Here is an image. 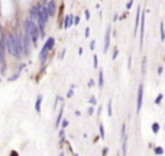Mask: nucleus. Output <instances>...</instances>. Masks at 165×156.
Instances as JSON below:
<instances>
[{
	"label": "nucleus",
	"instance_id": "nucleus-14",
	"mask_svg": "<svg viewBox=\"0 0 165 156\" xmlns=\"http://www.w3.org/2000/svg\"><path fill=\"white\" fill-rule=\"evenodd\" d=\"M122 153L123 155L127 153V137H126V134L123 136V149H122Z\"/></svg>",
	"mask_w": 165,
	"mask_h": 156
},
{
	"label": "nucleus",
	"instance_id": "nucleus-25",
	"mask_svg": "<svg viewBox=\"0 0 165 156\" xmlns=\"http://www.w3.org/2000/svg\"><path fill=\"white\" fill-rule=\"evenodd\" d=\"M18 78H19V72H18V74H15V75H12V77H9V81L12 82V81H16Z\"/></svg>",
	"mask_w": 165,
	"mask_h": 156
},
{
	"label": "nucleus",
	"instance_id": "nucleus-26",
	"mask_svg": "<svg viewBox=\"0 0 165 156\" xmlns=\"http://www.w3.org/2000/svg\"><path fill=\"white\" fill-rule=\"evenodd\" d=\"M72 19H74V20H72V23H74V25H78V23H80V20H81L78 16H75V18H72Z\"/></svg>",
	"mask_w": 165,
	"mask_h": 156
},
{
	"label": "nucleus",
	"instance_id": "nucleus-28",
	"mask_svg": "<svg viewBox=\"0 0 165 156\" xmlns=\"http://www.w3.org/2000/svg\"><path fill=\"white\" fill-rule=\"evenodd\" d=\"M132 68V57H129V59H127V69H130Z\"/></svg>",
	"mask_w": 165,
	"mask_h": 156
},
{
	"label": "nucleus",
	"instance_id": "nucleus-2",
	"mask_svg": "<svg viewBox=\"0 0 165 156\" xmlns=\"http://www.w3.org/2000/svg\"><path fill=\"white\" fill-rule=\"evenodd\" d=\"M23 26H25V31L29 33V36H31V42H32V46H38V39H39V29H38V26L33 23V22H31L29 19H26L25 22H23Z\"/></svg>",
	"mask_w": 165,
	"mask_h": 156
},
{
	"label": "nucleus",
	"instance_id": "nucleus-15",
	"mask_svg": "<svg viewBox=\"0 0 165 156\" xmlns=\"http://www.w3.org/2000/svg\"><path fill=\"white\" fill-rule=\"evenodd\" d=\"M159 36H161V41H164L165 35H164V23H159Z\"/></svg>",
	"mask_w": 165,
	"mask_h": 156
},
{
	"label": "nucleus",
	"instance_id": "nucleus-8",
	"mask_svg": "<svg viewBox=\"0 0 165 156\" xmlns=\"http://www.w3.org/2000/svg\"><path fill=\"white\" fill-rule=\"evenodd\" d=\"M46 10H48V15L49 16H54L57 13V5L54 0H49V2L46 3Z\"/></svg>",
	"mask_w": 165,
	"mask_h": 156
},
{
	"label": "nucleus",
	"instance_id": "nucleus-21",
	"mask_svg": "<svg viewBox=\"0 0 165 156\" xmlns=\"http://www.w3.org/2000/svg\"><path fill=\"white\" fill-rule=\"evenodd\" d=\"M153 153H155V155H164V149H162V147H155Z\"/></svg>",
	"mask_w": 165,
	"mask_h": 156
},
{
	"label": "nucleus",
	"instance_id": "nucleus-10",
	"mask_svg": "<svg viewBox=\"0 0 165 156\" xmlns=\"http://www.w3.org/2000/svg\"><path fill=\"white\" fill-rule=\"evenodd\" d=\"M41 106H42V94H38L36 101H35V111L41 113Z\"/></svg>",
	"mask_w": 165,
	"mask_h": 156
},
{
	"label": "nucleus",
	"instance_id": "nucleus-20",
	"mask_svg": "<svg viewBox=\"0 0 165 156\" xmlns=\"http://www.w3.org/2000/svg\"><path fill=\"white\" fill-rule=\"evenodd\" d=\"M64 139H65V131H64V129L61 127V130H59V140L64 142Z\"/></svg>",
	"mask_w": 165,
	"mask_h": 156
},
{
	"label": "nucleus",
	"instance_id": "nucleus-32",
	"mask_svg": "<svg viewBox=\"0 0 165 156\" xmlns=\"http://www.w3.org/2000/svg\"><path fill=\"white\" fill-rule=\"evenodd\" d=\"M94 46H96V44H94V41H91V42H90V49L93 51V49H94Z\"/></svg>",
	"mask_w": 165,
	"mask_h": 156
},
{
	"label": "nucleus",
	"instance_id": "nucleus-1",
	"mask_svg": "<svg viewBox=\"0 0 165 156\" xmlns=\"http://www.w3.org/2000/svg\"><path fill=\"white\" fill-rule=\"evenodd\" d=\"M6 45H7V51L12 57H15L16 59H20L23 57L22 54V36L18 33H9L6 38Z\"/></svg>",
	"mask_w": 165,
	"mask_h": 156
},
{
	"label": "nucleus",
	"instance_id": "nucleus-37",
	"mask_svg": "<svg viewBox=\"0 0 165 156\" xmlns=\"http://www.w3.org/2000/svg\"><path fill=\"white\" fill-rule=\"evenodd\" d=\"M102 153H103V155H107V153H109V149H107V147H104V149L102 150Z\"/></svg>",
	"mask_w": 165,
	"mask_h": 156
},
{
	"label": "nucleus",
	"instance_id": "nucleus-11",
	"mask_svg": "<svg viewBox=\"0 0 165 156\" xmlns=\"http://www.w3.org/2000/svg\"><path fill=\"white\" fill-rule=\"evenodd\" d=\"M62 114H64V107L61 106V110H59V113H58V116H57V120H55V127H59L61 120H62Z\"/></svg>",
	"mask_w": 165,
	"mask_h": 156
},
{
	"label": "nucleus",
	"instance_id": "nucleus-23",
	"mask_svg": "<svg viewBox=\"0 0 165 156\" xmlns=\"http://www.w3.org/2000/svg\"><path fill=\"white\" fill-rule=\"evenodd\" d=\"M161 101H162V94H158L155 98V104H161Z\"/></svg>",
	"mask_w": 165,
	"mask_h": 156
},
{
	"label": "nucleus",
	"instance_id": "nucleus-22",
	"mask_svg": "<svg viewBox=\"0 0 165 156\" xmlns=\"http://www.w3.org/2000/svg\"><path fill=\"white\" fill-rule=\"evenodd\" d=\"M72 94H74V85H71V88L68 90V93H67V97H68V98H71V97H72Z\"/></svg>",
	"mask_w": 165,
	"mask_h": 156
},
{
	"label": "nucleus",
	"instance_id": "nucleus-33",
	"mask_svg": "<svg viewBox=\"0 0 165 156\" xmlns=\"http://www.w3.org/2000/svg\"><path fill=\"white\" fill-rule=\"evenodd\" d=\"M65 57V49H62V52H61V55H59V59H62Z\"/></svg>",
	"mask_w": 165,
	"mask_h": 156
},
{
	"label": "nucleus",
	"instance_id": "nucleus-34",
	"mask_svg": "<svg viewBox=\"0 0 165 156\" xmlns=\"http://www.w3.org/2000/svg\"><path fill=\"white\" fill-rule=\"evenodd\" d=\"M117 54H119V51H117V49H115V52H113V59H116Z\"/></svg>",
	"mask_w": 165,
	"mask_h": 156
},
{
	"label": "nucleus",
	"instance_id": "nucleus-18",
	"mask_svg": "<svg viewBox=\"0 0 165 156\" xmlns=\"http://www.w3.org/2000/svg\"><path fill=\"white\" fill-rule=\"evenodd\" d=\"M99 130H100V137H102V139H104V137H106V134H104V127H103V124H100V126H99Z\"/></svg>",
	"mask_w": 165,
	"mask_h": 156
},
{
	"label": "nucleus",
	"instance_id": "nucleus-29",
	"mask_svg": "<svg viewBox=\"0 0 165 156\" xmlns=\"http://www.w3.org/2000/svg\"><path fill=\"white\" fill-rule=\"evenodd\" d=\"M96 103H97V100H96V97H91V98H90V104H91V106H94Z\"/></svg>",
	"mask_w": 165,
	"mask_h": 156
},
{
	"label": "nucleus",
	"instance_id": "nucleus-4",
	"mask_svg": "<svg viewBox=\"0 0 165 156\" xmlns=\"http://www.w3.org/2000/svg\"><path fill=\"white\" fill-rule=\"evenodd\" d=\"M31 45H32L31 36H29V33L25 31V33H23V36H22V54H23V55H29V54H31Z\"/></svg>",
	"mask_w": 165,
	"mask_h": 156
},
{
	"label": "nucleus",
	"instance_id": "nucleus-19",
	"mask_svg": "<svg viewBox=\"0 0 165 156\" xmlns=\"http://www.w3.org/2000/svg\"><path fill=\"white\" fill-rule=\"evenodd\" d=\"M93 64H94V65H93L94 68H97V67H99V58H97V55H96V54H94V57H93Z\"/></svg>",
	"mask_w": 165,
	"mask_h": 156
},
{
	"label": "nucleus",
	"instance_id": "nucleus-3",
	"mask_svg": "<svg viewBox=\"0 0 165 156\" xmlns=\"http://www.w3.org/2000/svg\"><path fill=\"white\" fill-rule=\"evenodd\" d=\"M54 45H55V39H54L52 36H49V39H46L45 45L42 46V49H41V52H39V59H41L42 62H45V59H46L48 54L51 52V49L54 48Z\"/></svg>",
	"mask_w": 165,
	"mask_h": 156
},
{
	"label": "nucleus",
	"instance_id": "nucleus-39",
	"mask_svg": "<svg viewBox=\"0 0 165 156\" xmlns=\"http://www.w3.org/2000/svg\"><path fill=\"white\" fill-rule=\"evenodd\" d=\"M89 85H90V87H93V85H94V81H93V80H90V81H89Z\"/></svg>",
	"mask_w": 165,
	"mask_h": 156
},
{
	"label": "nucleus",
	"instance_id": "nucleus-17",
	"mask_svg": "<svg viewBox=\"0 0 165 156\" xmlns=\"http://www.w3.org/2000/svg\"><path fill=\"white\" fill-rule=\"evenodd\" d=\"M152 131L153 133H158L159 131V124L158 123H152Z\"/></svg>",
	"mask_w": 165,
	"mask_h": 156
},
{
	"label": "nucleus",
	"instance_id": "nucleus-35",
	"mask_svg": "<svg viewBox=\"0 0 165 156\" xmlns=\"http://www.w3.org/2000/svg\"><path fill=\"white\" fill-rule=\"evenodd\" d=\"M25 67H26V64H20V65H19V72H20V71H22Z\"/></svg>",
	"mask_w": 165,
	"mask_h": 156
},
{
	"label": "nucleus",
	"instance_id": "nucleus-30",
	"mask_svg": "<svg viewBox=\"0 0 165 156\" xmlns=\"http://www.w3.org/2000/svg\"><path fill=\"white\" fill-rule=\"evenodd\" d=\"M84 15H86V20H89V19H90V12H89L87 9H86V12H84Z\"/></svg>",
	"mask_w": 165,
	"mask_h": 156
},
{
	"label": "nucleus",
	"instance_id": "nucleus-6",
	"mask_svg": "<svg viewBox=\"0 0 165 156\" xmlns=\"http://www.w3.org/2000/svg\"><path fill=\"white\" fill-rule=\"evenodd\" d=\"M142 103H143V84L138 87V100H136V111L139 113L142 110Z\"/></svg>",
	"mask_w": 165,
	"mask_h": 156
},
{
	"label": "nucleus",
	"instance_id": "nucleus-36",
	"mask_svg": "<svg viewBox=\"0 0 165 156\" xmlns=\"http://www.w3.org/2000/svg\"><path fill=\"white\" fill-rule=\"evenodd\" d=\"M87 113H89V114H93V113H94V108H93V107H90V108L87 110Z\"/></svg>",
	"mask_w": 165,
	"mask_h": 156
},
{
	"label": "nucleus",
	"instance_id": "nucleus-38",
	"mask_svg": "<svg viewBox=\"0 0 165 156\" xmlns=\"http://www.w3.org/2000/svg\"><path fill=\"white\" fill-rule=\"evenodd\" d=\"M162 71H164V68H162V67H159V68H158V75H161V74H162Z\"/></svg>",
	"mask_w": 165,
	"mask_h": 156
},
{
	"label": "nucleus",
	"instance_id": "nucleus-40",
	"mask_svg": "<svg viewBox=\"0 0 165 156\" xmlns=\"http://www.w3.org/2000/svg\"><path fill=\"white\" fill-rule=\"evenodd\" d=\"M113 20H115V22H116V20H119V16H117V15H115V16H113Z\"/></svg>",
	"mask_w": 165,
	"mask_h": 156
},
{
	"label": "nucleus",
	"instance_id": "nucleus-12",
	"mask_svg": "<svg viewBox=\"0 0 165 156\" xmlns=\"http://www.w3.org/2000/svg\"><path fill=\"white\" fill-rule=\"evenodd\" d=\"M103 85H104V72H103V69H100L99 71V87L103 88Z\"/></svg>",
	"mask_w": 165,
	"mask_h": 156
},
{
	"label": "nucleus",
	"instance_id": "nucleus-24",
	"mask_svg": "<svg viewBox=\"0 0 165 156\" xmlns=\"http://www.w3.org/2000/svg\"><path fill=\"white\" fill-rule=\"evenodd\" d=\"M132 6H133V0H129V2L126 3V10H130Z\"/></svg>",
	"mask_w": 165,
	"mask_h": 156
},
{
	"label": "nucleus",
	"instance_id": "nucleus-31",
	"mask_svg": "<svg viewBox=\"0 0 165 156\" xmlns=\"http://www.w3.org/2000/svg\"><path fill=\"white\" fill-rule=\"evenodd\" d=\"M84 36H86V38H89V36H90V28H87V29H86V33H84Z\"/></svg>",
	"mask_w": 165,
	"mask_h": 156
},
{
	"label": "nucleus",
	"instance_id": "nucleus-13",
	"mask_svg": "<svg viewBox=\"0 0 165 156\" xmlns=\"http://www.w3.org/2000/svg\"><path fill=\"white\" fill-rule=\"evenodd\" d=\"M146 62H148V58L143 57V58H142V67H140V72H142V75L146 74Z\"/></svg>",
	"mask_w": 165,
	"mask_h": 156
},
{
	"label": "nucleus",
	"instance_id": "nucleus-16",
	"mask_svg": "<svg viewBox=\"0 0 165 156\" xmlns=\"http://www.w3.org/2000/svg\"><path fill=\"white\" fill-rule=\"evenodd\" d=\"M112 113H113V111H112V100H109V101H107V114L112 116Z\"/></svg>",
	"mask_w": 165,
	"mask_h": 156
},
{
	"label": "nucleus",
	"instance_id": "nucleus-9",
	"mask_svg": "<svg viewBox=\"0 0 165 156\" xmlns=\"http://www.w3.org/2000/svg\"><path fill=\"white\" fill-rule=\"evenodd\" d=\"M70 26H72V15H67L64 18V29H68Z\"/></svg>",
	"mask_w": 165,
	"mask_h": 156
},
{
	"label": "nucleus",
	"instance_id": "nucleus-27",
	"mask_svg": "<svg viewBox=\"0 0 165 156\" xmlns=\"http://www.w3.org/2000/svg\"><path fill=\"white\" fill-rule=\"evenodd\" d=\"M68 124H70V121H68V120H62V124H61V127H62V129H65Z\"/></svg>",
	"mask_w": 165,
	"mask_h": 156
},
{
	"label": "nucleus",
	"instance_id": "nucleus-5",
	"mask_svg": "<svg viewBox=\"0 0 165 156\" xmlns=\"http://www.w3.org/2000/svg\"><path fill=\"white\" fill-rule=\"evenodd\" d=\"M142 20H139V26H138V32H139V49H142L143 46V36H145V12H142Z\"/></svg>",
	"mask_w": 165,
	"mask_h": 156
},
{
	"label": "nucleus",
	"instance_id": "nucleus-7",
	"mask_svg": "<svg viewBox=\"0 0 165 156\" xmlns=\"http://www.w3.org/2000/svg\"><path fill=\"white\" fill-rule=\"evenodd\" d=\"M110 36H112V26H107L106 33H104V44H103V52L107 54V49L110 46Z\"/></svg>",
	"mask_w": 165,
	"mask_h": 156
}]
</instances>
